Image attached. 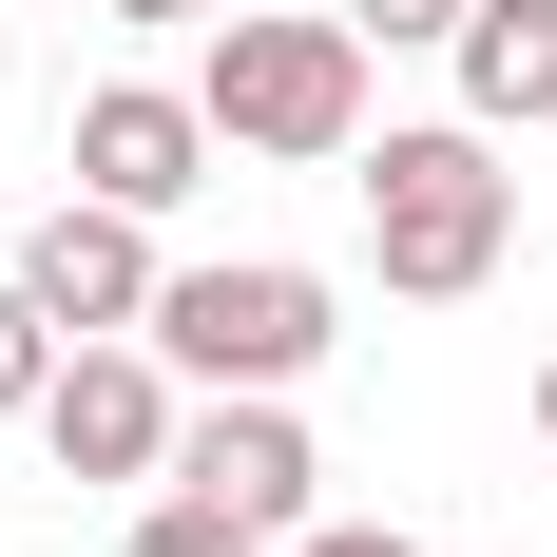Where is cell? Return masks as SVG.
<instances>
[{
    "instance_id": "3957f363",
    "label": "cell",
    "mask_w": 557,
    "mask_h": 557,
    "mask_svg": "<svg viewBox=\"0 0 557 557\" xmlns=\"http://www.w3.org/2000/svg\"><path fill=\"white\" fill-rule=\"evenodd\" d=\"M154 346H173V385H308L346 327H327V270L250 250V270H173L154 288Z\"/></svg>"
},
{
    "instance_id": "30bf717a",
    "label": "cell",
    "mask_w": 557,
    "mask_h": 557,
    "mask_svg": "<svg viewBox=\"0 0 557 557\" xmlns=\"http://www.w3.org/2000/svg\"><path fill=\"white\" fill-rule=\"evenodd\" d=\"M135 557H270V539H250V519H212L193 481H154V500H135Z\"/></svg>"
},
{
    "instance_id": "6da1fadb",
    "label": "cell",
    "mask_w": 557,
    "mask_h": 557,
    "mask_svg": "<svg viewBox=\"0 0 557 557\" xmlns=\"http://www.w3.org/2000/svg\"><path fill=\"white\" fill-rule=\"evenodd\" d=\"M193 97H212L231 154H366V20L346 0H231L212 58H193Z\"/></svg>"
},
{
    "instance_id": "4fadbf2b",
    "label": "cell",
    "mask_w": 557,
    "mask_h": 557,
    "mask_svg": "<svg viewBox=\"0 0 557 557\" xmlns=\"http://www.w3.org/2000/svg\"><path fill=\"white\" fill-rule=\"evenodd\" d=\"M115 20H231V0H115Z\"/></svg>"
},
{
    "instance_id": "7a4b0ae2",
    "label": "cell",
    "mask_w": 557,
    "mask_h": 557,
    "mask_svg": "<svg viewBox=\"0 0 557 557\" xmlns=\"http://www.w3.org/2000/svg\"><path fill=\"white\" fill-rule=\"evenodd\" d=\"M366 250H385L404 308H461V288L519 250V173H500V135H481V115L385 135V154H366Z\"/></svg>"
},
{
    "instance_id": "8fae6325",
    "label": "cell",
    "mask_w": 557,
    "mask_h": 557,
    "mask_svg": "<svg viewBox=\"0 0 557 557\" xmlns=\"http://www.w3.org/2000/svg\"><path fill=\"white\" fill-rule=\"evenodd\" d=\"M270 557H423L404 519H308V539H270Z\"/></svg>"
},
{
    "instance_id": "8992f818",
    "label": "cell",
    "mask_w": 557,
    "mask_h": 557,
    "mask_svg": "<svg viewBox=\"0 0 557 557\" xmlns=\"http://www.w3.org/2000/svg\"><path fill=\"white\" fill-rule=\"evenodd\" d=\"M20 288H39L77 346H97V327H154V288H173V270H154V212H115V193H58V212L20 231Z\"/></svg>"
},
{
    "instance_id": "ba28073f",
    "label": "cell",
    "mask_w": 557,
    "mask_h": 557,
    "mask_svg": "<svg viewBox=\"0 0 557 557\" xmlns=\"http://www.w3.org/2000/svg\"><path fill=\"white\" fill-rule=\"evenodd\" d=\"M461 115H481V135H539L557 115V0H461Z\"/></svg>"
},
{
    "instance_id": "9c48e42d",
    "label": "cell",
    "mask_w": 557,
    "mask_h": 557,
    "mask_svg": "<svg viewBox=\"0 0 557 557\" xmlns=\"http://www.w3.org/2000/svg\"><path fill=\"white\" fill-rule=\"evenodd\" d=\"M58 346H77V327H58L39 288L0 270V404H20V423H39V385H58Z\"/></svg>"
},
{
    "instance_id": "52a82bcc",
    "label": "cell",
    "mask_w": 557,
    "mask_h": 557,
    "mask_svg": "<svg viewBox=\"0 0 557 557\" xmlns=\"http://www.w3.org/2000/svg\"><path fill=\"white\" fill-rule=\"evenodd\" d=\"M212 154H231L212 97H154V77H97V97H77V193H115V212H173Z\"/></svg>"
},
{
    "instance_id": "5bb4252c",
    "label": "cell",
    "mask_w": 557,
    "mask_h": 557,
    "mask_svg": "<svg viewBox=\"0 0 557 557\" xmlns=\"http://www.w3.org/2000/svg\"><path fill=\"white\" fill-rule=\"evenodd\" d=\"M539 443H557V366H539Z\"/></svg>"
},
{
    "instance_id": "5b68a950",
    "label": "cell",
    "mask_w": 557,
    "mask_h": 557,
    "mask_svg": "<svg viewBox=\"0 0 557 557\" xmlns=\"http://www.w3.org/2000/svg\"><path fill=\"white\" fill-rule=\"evenodd\" d=\"M173 481H193L212 519H250V539H308V481H327V461H308L288 385H212V404H193V443H173Z\"/></svg>"
},
{
    "instance_id": "7c38bea8",
    "label": "cell",
    "mask_w": 557,
    "mask_h": 557,
    "mask_svg": "<svg viewBox=\"0 0 557 557\" xmlns=\"http://www.w3.org/2000/svg\"><path fill=\"white\" fill-rule=\"evenodd\" d=\"M366 39H461V0H346Z\"/></svg>"
},
{
    "instance_id": "277c9868",
    "label": "cell",
    "mask_w": 557,
    "mask_h": 557,
    "mask_svg": "<svg viewBox=\"0 0 557 557\" xmlns=\"http://www.w3.org/2000/svg\"><path fill=\"white\" fill-rule=\"evenodd\" d=\"M39 443H58V481H115V500H154V481H173V443H193V404H173V346H154V327L58 346Z\"/></svg>"
}]
</instances>
